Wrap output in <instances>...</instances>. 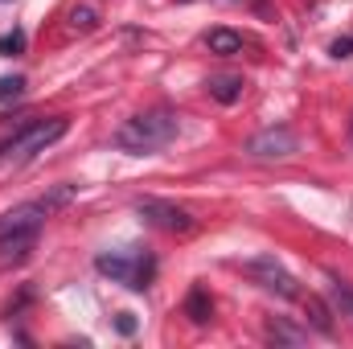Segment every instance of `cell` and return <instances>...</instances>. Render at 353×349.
Masks as SVG:
<instances>
[{
  "label": "cell",
  "instance_id": "15",
  "mask_svg": "<svg viewBox=\"0 0 353 349\" xmlns=\"http://www.w3.org/2000/svg\"><path fill=\"white\" fill-rule=\"evenodd\" d=\"M25 87H29V83H25L21 74H4V79H0V103H17V99L25 94Z\"/></svg>",
  "mask_w": 353,
  "mask_h": 349
},
{
  "label": "cell",
  "instance_id": "12",
  "mask_svg": "<svg viewBox=\"0 0 353 349\" xmlns=\"http://www.w3.org/2000/svg\"><path fill=\"white\" fill-rule=\"evenodd\" d=\"M267 337H271V341H283V346H300L308 333L296 329V325H288V321H271V325H267Z\"/></svg>",
  "mask_w": 353,
  "mask_h": 349
},
{
  "label": "cell",
  "instance_id": "9",
  "mask_svg": "<svg viewBox=\"0 0 353 349\" xmlns=\"http://www.w3.org/2000/svg\"><path fill=\"white\" fill-rule=\"evenodd\" d=\"M205 90H210V99H218V103H239L243 99V90H247V83H243V74H218V79H210L205 83Z\"/></svg>",
  "mask_w": 353,
  "mask_h": 349
},
{
  "label": "cell",
  "instance_id": "6",
  "mask_svg": "<svg viewBox=\"0 0 353 349\" xmlns=\"http://www.w3.org/2000/svg\"><path fill=\"white\" fill-rule=\"evenodd\" d=\"M296 152V132L292 128H263L259 136H251L247 140V157H255V161H283V157H292Z\"/></svg>",
  "mask_w": 353,
  "mask_h": 349
},
{
  "label": "cell",
  "instance_id": "1",
  "mask_svg": "<svg viewBox=\"0 0 353 349\" xmlns=\"http://www.w3.org/2000/svg\"><path fill=\"white\" fill-rule=\"evenodd\" d=\"M173 140H176V115L173 111H144V115H132V119H123L115 128V148L119 152H132V157L161 152Z\"/></svg>",
  "mask_w": 353,
  "mask_h": 349
},
{
  "label": "cell",
  "instance_id": "4",
  "mask_svg": "<svg viewBox=\"0 0 353 349\" xmlns=\"http://www.w3.org/2000/svg\"><path fill=\"white\" fill-rule=\"evenodd\" d=\"M243 271L267 288V292H275V296H283V300H292V296H300V288H296V275L283 267V263H275V255H255V259L243 263Z\"/></svg>",
  "mask_w": 353,
  "mask_h": 349
},
{
  "label": "cell",
  "instance_id": "10",
  "mask_svg": "<svg viewBox=\"0 0 353 349\" xmlns=\"http://www.w3.org/2000/svg\"><path fill=\"white\" fill-rule=\"evenodd\" d=\"M37 230H21V235H0V263L8 259H25V251L33 247Z\"/></svg>",
  "mask_w": 353,
  "mask_h": 349
},
{
  "label": "cell",
  "instance_id": "16",
  "mask_svg": "<svg viewBox=\"0 0 353 349\" xmlns=\"http://www.w3.org/2000/svg\"><path fill=\"white\" fill-rule=\"evenodd\" d=\"M0 54H4V58H17V54H25V33H21V29L4 33V37H0Z\"/></svg>",
  "mask_w": 353,
  "mask_h": 349
},
{
  "label": "cell",
  "instance_id": "8",
  "mask_svg": "<svg viewBox=\"0 0 353 349\" xmlns=\"http://www.w3.org/2000/svg\"><path fill=\"white\" fill-rule=\"evenodd\" d=\"M205 46H210V54H218V58H234V54H243L247 37L234 33V29H210V33H205Z\"/></svg>",
  "mask_w": 353,
  "mask_h": 349
},
{
  "label": "cell",
  "instance_id": "11",
  "mask_svg": "<svg viewBox=\"0 0 353 349\" xmlns=\"http://www.w3.org/2000/svg\"><path fill=\"white\" fill-rule=\"evenodd\" d=\"M210 312H214L210 296H205L201 288H193V292H189V300H185V317H189L193 325H205V321H210Z\"/></svg>",
  "mask_w": 353,
  "mask_h": 349
},
{
  "label": "cell",
  "instance_id": "19",
  "mask_svg": "<svg viewBox=\"0 0 353 349\" xmlns=\"http://www.w3.org/2000/svg\"><path fill=\"white\" fill-rule=\"evenodd\" d=\"M115 325H119V333H136V321H132V312H119V321H115Z\"/></svg>",
  "mask_w": 353,
  "mask_h": 349
},
{
  "label": "cell",
  "instance_id": "14",
  "mask_svg": "<svg viewBox=\"0 0 353 349\" xmlns=\"http://www.w3.org/2000/svg\"><path fill=\"white\" fill-rule=\"evenodd\" d=\"M308 312H312V325H316L325 337H333V321H329V308H325V300L308 296Z\"/></svg>",
  "mask_w": 353,
  "mask_h": 349
},
{
  "label": "cell",
  "instance_id": "13",
  "mask_svg": "<svg viewBox=\"0 0 353 349\" xmlns=\"http://www.w3.org/2000/svg\"><path fill=\"white\" fill-rule=\"evenodd\" d=\"M99 25V12L90 8V4H79V8H70V29L74 33H90Z\"/></svg>",
  "mask_w": 353,
  "mask_h": 349
},
{
  "label": "cell",
  "instance_id": "5",
  "mask_svg": "<svg viewBox=\"0 0 353 349\" xmlns=\"http://www.w3.org/2000/svg\"><path fill=\"white\" fill-rule=\"evenodd\" d=\"M136 214L148 222V226H157V230H169V235H189L193 230V218L173 206V201H157V197H144V201H136Z\"/></svg>",
  "mask_w": 353,
  "mask_h": 349
},
{
  "label": "cell",
  "instance_id": "2",
  "mask_svg": "<svg viewBox=\"0 0 353 349\" xmlns=\"http://www.w3.org/2000/svg\"><path fill=\"white\" fill-rule=\"evenodd\" d=\"M66 132H70V119H62V115L29 119V123H21V128L0 144V165H25V161H33L37 152L54 148Z\"/></svg>",
  "mask_w": 353,
  "mask_h": 349
},
{
  "label": "cell",
  "instance_id": "18",
  "mask_svg": "<svg viewBox=\"0 0 353 349\" xmlns=\"http://www.w3.org/2000/svg\"><path fill=\"white\" fill-rule=\"evenodd\" d=\"M337 304L353 317V292H350V288H341V283H337Z\"/></svg>",
  "mask_w": 353,
  "mask_h": 349
},
{
  "label": "cell",
  "instance_id": "3",
  "mask_svg": "<svg viewBox=\"0 0 353 349\" xmlns=\"http://www.w3.org/2000/svg\"><path fill=\"white\" fill-rule=\"evenodd\" d=\"M94 271L107 275V279H115V283H128V288L144 292L148 279L157 275V263L148 259V255H140V251H111V255L94 259Z\"/></svg>",
  "mask_w": 353,
  "mask_h": 349
},
{
  "label": "cell",
  "instance_id": "17",
  "mask_svg": "<svg viewBox=\"0 0 353 349\" xmlns=\"http://www.w3.org/2000/svg\"><path fill=\"white\" fill-rule=\"evenodd\" d=\"M329 54H333V58H353V37H337V41L329 46Z\"/></svg>",
  "mask_w": 353,
  "mask_h": 349
},
{
  "label": "cell",
  "instance_id": "7",
  "mask_svg": "<svg viewBox=\"0 0 353 349\" xmlns=\"http://www.w3.org/2000/svg\"><path fill=\"white\" fill-rule=\"evenodd\" d=\"M54 210L46 206V197L41 201H25V206H17V210H8V214H0V235H21V230H41V222L50 218Z\"/></svg>",
  "mask_w": 353,
  "mask_h": 349
}]
</instances>
